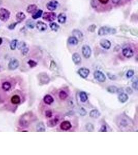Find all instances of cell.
Returning a JSON list of instances; mask_svg holds the SVG:
<instances>
[{
  "instance_id": "cell-3",
  "label": "cell",
  "mask_w": 138,
  "mask_h": 155,
  "mask_svg": "<svg viewBox=\"0 0 138 155\" xmlns=\"http://www.w3.org/2000/svg\"><path fill=\"white\" fill-rule=\"evenodd\" d=\"M10 13L6 9L0 8V20L2 21H6L9 18Z\"/></svg>"
},
{
  "instance_id": "cell-28",
  "label": "cell",
  "mask_w": 138,
  "mask_h": 155,
  "mask_svg": "<svg viewBox=\"0 0 138 155\" xmlns=\"http://www.w3.org/2000/svg\"><path fill=\"white\" fill-rule=\"evenodd\" d=\"M107 91L110 93H118L119 89L114 86H110L107 88Z\"/></svg>"
},
{
  "instance_id": "cell-30",
  "label": "cell",
  "mask_w": 138,
  "mask_h": 155,
  "mask_svg": "<svg viewBox=\"0 0 138 155\" xmlns=\"http://www.w3.org/2000/svg\"><path fill=\"white\" fill-rule=\"evenodd\" d=\"M80 100L83 103H84L85 101H87V100L88 99V97L87 95L86 94V93L84 92H81L80 93Z\"/></svg>"
},
{
  "instance_id": "cell-31",
  "label": "cell",
  "mask_w": 138,
  "mask_h": 155,
  "mask_svg": "<svg viewBox=\"0 0 138 155\" xmlns=\"http://www.w3.org/2000/svg\"><path fill=\"white\" fill-rule=\"evenodd\" d=\"M26 26L29 28L33 29L35 26V23L32 20H28L26 22Z\"/></svg>"
},
{
  "instance_id": "cell-40",
  "label": "cell",
  "mask_w": 138,
  "mask_h": 155,
  "mask_svg": "<svg viewBox=\"0 0 138 155\" xmlns=\"http://www.w3.org/2000/svg\"><path fill=\"white\" fill-rule=\"evenodd\" d=\"M129 31L131 33V34H132L134 36H138V31L137 29H135V28H131L129 29Z\"/></svg>"
},
{
  "instance_id": "cell-33",
  "label": "cell",
  "mask_w": 138,
  "mask_h": 155,
  "mask_svg": "<svg viewBox=\"0 0 138 155\" xmlns=\"http://www.w3.org/2000/svg\"><path fill=\"white\" fill-rule=\"evenodd\" d=\"M18 44V40L17 39H14L11 41L10 44V48L12 50H14L16 49Z\"/></svg>"
},
{
  "instance_id": "cell-12",
  "label": "cell",
  "mask_w": 138,
  "mask_h": 155,
  "mask_svg": "<svg viewBox=\"0 0 138 155\" xmlns=\"http://www.w3.org/2000/svg\"><path fill=\"white\" fill-rule=\"evenodd\" d=\"M36 27L38 30L40 31H45L48 28V26L46 24L41 21L37 22L36 24Z\"/></svg>"
},
{
  "instance_id": "cell-22",
  "label": "cell",
  "mask_w": 138,
  "mask_h": 155,
  "mask_svg": "<svg viewBox=\"0 0 138 155\" xmlns=\"http://www.w3.org/2000/svg\"><path fill=\"white\" fill-rule=\"evenodd\" d=\"M11 102L14 104H19L21 102L20 97L18 95H14V96L11 98Z\"/></svg>"
},
{
  "instance_id": "cell-42",
  "label": "cell",
  "mask_w": 138,
  "mask_h": 155,
  "mask_svg": "<svg viewBox=\"0 0 138 155\" xmlns=\"http://www.w3.org/2000/svg\"><path fill=\"white\" fill-rule=\"evenodd\" d=\"M18 23H19L18 22H15L14 23L11 24V25L8 26L9 29H14L15 28V27L16 26Z\"/></svg>"
},
{
  "instance_id": "cell-29",
  "label": "cell",
  "mask_w": 138,
  "mask_h": 155,
  "mask_svg": "<svg viewBox=\"0 0 138 155\" xmlns=\"http://www.w3.org/2000/svg\"><path fill=\"white\" fill-rule=\"evenodd\" d=\"M2 88L5 91H8L10 89L11 85V84L8 82H5L2 84Z\"/></svg>"
},
{
  "instance_id": "cell-10",
  "label": "cell",
  "mask_w": 138,
  "mask_h": 155,
  "mask_svg": "<svg viewBox=\"0 0 138 155\" xmlns=\"http://www.w3.org/2000/svg\"><path fill=\"white\" fill-rule=\"evenodd\" d=\"M19 65V61L16 59H13L10 61L8 64V68L10 70H14L18 67Z\"/></svg>"
},
{
  "instance_id": "cell-34",
  "label": "cell",
  "mask_w": 138,
  "mask_h": 155,
  "mask_svg": "<svg viewBox=\"0 0 138 155\" xmlns=\"http://www.w3.org/2000/svg\"><path fill=\"white\" fill-rule=\"evenodd\" d=\"M85 128L87 131H93L94 130V127L93 126V125L91 123H88L86 125Z\"/></svg>"
},
{
  "instance_id": "cell-46",
  "label": "cell",
  "mask_w": 138,
  "mask_h": 155,
  "mask_svg": "<svg viewBox=\"0 0 138 155\" xmlns=\"http://www.w3.org/2000/svg\"><path fill=\"white\" fill-rule=\"evenodd\" d=\"M99 2L103 4H106L109 2V0H98Z\"/></svg>"
},
{
  "instance_id": "cell-37",
  "label": "cell",
  "mask_w": 138,
  "mask_h": 155,
  "mask_svg": "<svg viewBox=\"0 0 138 155\" xmlns=\"http://www.w3.org/2000/svg\"><path fill=\"white\" fill-rule=\"evenodd\" d=\"M96 26L95 25H94V24H93V25H92L90 26L88 28V31H89L90 32H94L96 30Z\"/></svg>"
},
{
  "instance_id": "cell-13",
  "label": "cell",
  "mask_w": 138,
  "mask_h": 155,
  "mask_svg": "<svg viewBox=\"0 0 138 155\" xmlns=\"http://www.w3.org/2000/svg\"><path fill=\"white\" fill-rule=\"evenodd\" d=\"M72 34L73 35V36L75 37L78 40H81L83 37V34L82 32L78 29H74L72 32Z\"/></svg>"
},
{
  "instance_id": "cell-32",
  "label": "cell",
  "mask_w": 138,
  "mask_h": 155,
  "mask_svg": "<svg viewBox=\"0 0 138 155\" xmlns=\"http://www.w3.org/2000/svg\"><path fill=\"white\" fill-rule=\"evenodd\" d=\"M59 97L61 100H65L68 97V94L66 92H65L64 91H60L59 93Z\"/></svg>"
},
{
  "instance_id": "cell-24",
  "label": "cell",
  "mask_w": 138,
  "mask_h": 155,
  "mask_svg": "<svg viewBox=\"0 0 138 155\" xmlns=\"http://www.w3.org/2000/svg\"><path fill=\"white\" fill-rule=\"evenodd\" d=\"M67 41L69 44L71 45H77L79 43V40L74 36L69 37L67 40Z\"/></svg>"
},
{
  "instance_id": "cell-50",
  "label": "cell",
  "mask_w": 138,
  "mask_h": 155,
  "mask_svg": "<svg viewBox=\"0 0 138 155\" xmlns=\"http://www.w3.org/2000/svg\"><path fill=\"white\" fill-rule=\"evenodd\" d=\"M2 41H3V40L2 39V38H0V45H1L2 43Z\"/></svg>"
},
{
  "instance_id": "cell-11",
  "label": "cell",
  "mask_w": 138,
  "mask_h": 155,
  "mask_svg": "<svg viewBox=\"0 0 138 155\" xmlns=\"http://www.w3.org/2000/svg\"><path fill=\"white\" fill-rule=\"evenodd\" d=\"M100 45L105 49L108 50L111 47L110 41L107 39H103L100 41Z\"/></svg>"
},
{
  "instance_id": "cell-23",
  "label": "cell",
  "mask_w": 138,
  "mask_h": 155,
  "mask_svg": "<svg viewBox=\"0 0 138 155\" xmlns=\"http://www.w3.org/2000/svg\"><path fill=\"white\" fill-rule=\"evenodd\" d=\"M89 116L91 117L97 118L100 116V113L99 111L96 109H94L92 110L89 113Z\"/></svg>"
},
{
  "instance_id": "cell-7",
  "label": "cell",
  "mask_w": 138,
  "mask_h": 155,
  "mask_svg": "<svg viewBox=\"0 0 138 155\" xmlns=\"http://www.w3.org/2000/svg\"><path fill=\"white\" fill-rule=\"evenodd\" d=\"M58 3L55 0H52L47 4L46 7L47 9L51 11H53L56 9Z\"/></svg>"
},
{
  "instance_id": "cell-43",
  "label": "cell",
  "mask_w": 138,
  "mask_h": 155,
  "mask_svg": "<svg viewBox=\"0 0 138 155\" xmlns=\"http://www.w3.org/2000/svg\"><path fill=\"white\" fill-rule=\"evenodd\" d=\"M21 50H22V54L23 55H26L28 53V48H27V47H26L25 48H24L23 49H22Z\"/></svg>"
},
{
  "instance_id": "cell-17",
  "label": "cell",
  "mask_w": 138,
  "mask_h": 155,
  "mask_svg": "<svg viewBox=\"0 0 138 155\" xmlns=\"http://www.w3.org/2000/svg\"><path fill=\"white\" fill-rule=\"evenodd\" d=\"M67 16L65 13L59 14L57 16V21L61 24H64L66 21Z\"/></svg>"
},
{
  "instance_id": "cell-19",
  "label": "cell",
  "mask_w": 138,
  "mask_h": 155,
  "mask_svg": "<svg viewBox=\"0 0 138 155\" xmlns=\"http://www.w3.org/2000/svg\"><path fill=\"white\" fill-rule=\"evenodd\" d=\"M26 16L23 12H19L16 15V19L17 20V22H18L19 23H20L22 21H23L26 19Z\"/></svg>"
},
{
  "instance_id": "cell-2",
  "label": "cell",
  "mask_w": 138,
  "mask_h": 155,
  "mask_svg": "<svg viewBox=\"0 0 138 155\" xmlns=\"http://www.w3.org/2000/svg\"><path fill=\"white\" fill-rule=\"evenodd\" d=\"M56 18V15L52 11L45 12L43 14V19L48 22H52L55 21Z\"/></svg>"
},
{
  "instance_id": "cell-4",
  "label": "cell",
  "mask_w": 138,
  "mask_h": 155,
  "mask_svg": "<svg viewBox=\"0 0 138 155\" xmlns=\"http://www.w3.org/2000/svg\"><path fill=\"white\" fill-rule=\"evenodd\" d=\"M82 53L83 56L85 58H89L92 54V50L91 47L88 45H84L82 48Z\"/></svg>"
},
{
  "instance_id": "cell-27",
  "label": "cell",
  "mask_w": 138,
  "mask_h": 155,
  "mask_svg": "<svg viewBox=\"0 0 138 155\" xmlns=\"http://www.w3.org/2000/svg\"><path fill=\"white\" fill-rule=\"evenodd\" d=\"M49 26L51 30L55 32H57L59 28V26L55 22H52L50 23Z\"/></svg>"
},
{
  "instance_id": "cell-14",
  "label": "cell",
  "mask_w": 138,
  "mask_h": 155,
  "mask_svg": "<svg viewBox=\"0 0 138 155\" xmlns=\"http://www.w3.org/2000/svg\"><path fill=\"white\" fill-rule=\"evenodd\" d=\"M72 59L76 65H78L81 62V57L78 53H75L72 55Z\"/></svg>"
},
{
  "instance_id": "cell-16",
  "label": "cell",
  "mask_w": 138,
  "mask_h": 155,
  "mask_svg": "<svg viewBox=\"0 0 138 155\" xmlns=\"http://www.w3.org/2000/svg\"><path fill=\"white\" fill-rule=\"evenodd\" d=\"M37 10V6L35 4H31L28 6L27 9V11L29 14H33Z\"/></svg>"
},
{
  "instance_id": "cell-18",
  "label": "cell",
  "mask_w": 138,
  "mask_h": 155,
  "mask_svg": "<svg viewBox=\"0 0 138 155\" xmlns=\"http://www.w3.org/2000/svg\"><path fill=\"white\" fill-rule=\"evenodd\" d=\"M118 100L120 101V102L122 103H125L128 100V96L126 94L122 93L118 95Z\"/></svg>"
},
{
  "instance_id": "cell-15",
  "label": "cell",
  "mask_w": 138,
  "mask_h": 155,
  "mask_svg": "<svg viewBox=\"0 0 138 155\" xmlns=\"http://www.w3.org/2000/svg\"><path fill=\"white\" fill-rule=\"evenodd\" d=\"M60 128L63 130H68L71 128V124L68 121H64L60 125Z\"/></svg>"
},
{
  "instance_id": "cell-47",
  "label": "cell",
  "mask_w": 138,
  "mask_h": 155,
  "mask_svg": "<svg viewBox=\"0 0 138 155\" xmlns=\"http://www.w3.org/2000/svg\"><path fill=\"white\" fill-rule=\"evenodd\" d=\"M121 0H112V2L113 3V4H118L120 2H121Z\"/></svg>"
},
{
  "instance_id": "cell-1",
  "label": "cell",
  "mask_w": 138,
  "mask_h": 155,
  "mask_svg": "<svg viewBox=\"0 0 138 155\" xmlns=\"http://www.w3.org/2000/svg\"><path fill=\"white\" fill-rule=\"evenodd\" d=\"M116 33V30L114 28L104 26L99 28L98 31V35L99 36H105L107 35L114 34Z\"/></svg>"
},
{
  "instance_id": "cell-20",
  "label": "cell",
  "mask_w": 138,
  "mask_h": 155,
  "mask_svg": "<svg viewBox=\"0 0 138 155\" xmlns=\"http://www.w3.org/2000/svg\"><path fill=\"white\" fill-rule=\"evenodd\" d=\"M44 103L47 104H51L54 101L53 98L50 95H47L44 98Z\"/></svg>"
},
{
  "instance_id": "cell-6",
  "label": "cell",
  "mask_w": 138,
  "mask_h": 155,
  "mask_svg": "<svg viewBox=\"0 0 138 155\" xmlns=\"http://www.w3.org/2000/svg\"><path fill=\"white\" fill-rule=\"evenodd\" d=\"M38 80L41 84H48L50 81V78L46 73H41L38 75Z\"/></svg>"
},
{
  "instance_id": "cell-41",
  "label": "cell",
  "mask_w": 138,
  "mask_h": 155,
  "mask_svg": "<svg viewBox=\"0 0 138 155\" xmlns=\"http://www.w3.org/2000/svg\"><path fill=\"white\" fill-rule=\"evenodd\" d=\"M46 116L48 118H51L52 116V112L50 110H47L46 111Z\"/></svg>"
},
{
  "instance_id": "cell-39",
  "label": "cell",
  "mask_w": 138,
  "mask_h": 155,
  "mask_svg": "<svg viewBox=\"0 0 138 155\" xmlns=\"http://www.w3.org/2000/svg\"><path fill=\"white\" fill-rule=\"evenodd\" d=\"M79 114H80L81 116H85V115L86 114V111H85V110L83 108H81V109L79 110Z\"/></svg>"
},
{
  "instance_id": "cell-5",
  "label": "cell",
  "mask_w": 138,
  "mask_h": 155,
  "mask_svg": "<svg viewBox=\"0 0 138 155\" xmlns=\"http://www.w3.org/2000/svg\"><path fill=\"white\" fill-rule=\"evenodd\" d=\"M94 76L95 79H96L99 82H104L106 80V77L104 74L99 70L95 71Z\"/></svg>"
},
{
  "instance_id": "cell-44",
  "label": "cell",
  "mask_w": 138,
  "mask_h": 155,
  "mask_svg": "<svg viewBox=\"0 0 138 155\" xmlns=\"http://www.w3.org/2000/svg\"><path fill=\"white\" fill-rule=\"evenodd\" d=\"M132 87H133V88H134V89H135V90L137 91L138 90V81L134 82L133 84H132Z\"/></svg>"
},
{
  "instance_id": "cell-9",
  "label": "cell",
  "mask_w": 138,
  "mask_h": 155,
  "mask_svg": "<svg viewBox=\"0 0 138 155\" xmlns=\"http://www.w3.org/2000/svg\"><path fill=\"white\" fill-rule=\"evenodd\" d=\"M89 70L86 68H81L79 69L78 73L80 77H81L82 78L85 79L88 77L89 74Z\"/></svg>"
},
{
  "instance_id": "cell-35",
  "label": "cell",
  "mask_w": 138,
  "mask_h": 155,
  "mask_svg": "<svg viewBox=\"0 0 138 155\" xmlns=\"http://www.w3.org/2000/svg\"><path fill=\"white\" fill-rule=\"evenodd\" d=\"M28 64L29 65V66H30V67L31 68H33L37 66V62H36L35 61L32 60V59H30L28 62Z\"/></svg>"
},
{
  "instance_id": "cell-25",
  "label": "cell",
  "mask_w": 138,
  "mask_h": 155,
  "mask_svg": "<svg viewBox=\"0 0 138 155\" xmlns=\"http://www.w3.org/2000/svg\"><path fill=\"white\" fill-rule=\"evenodd\" d=\"M43 10H41V9L37 10L35 12V13H34L32 15V18L34 20L37 19L42 16V15H43Z\"/></svg>"
},
{
  "instance_id": "cell-8",
  "label": "cell",
  "mask_w": 138,
  "mask_h": 155,
  "mask_svg": "<svg viewBox=\"0 0 138 155\" xmlns=\"http://www.w3.org/2000/svg\"><path fill=\"white\" fill-rule=\"evenodd\" d=\"M123 55L127 58H130L133 57L134 54V52L133 50L130 48H125L123 49L122 51Z\"/></svg>"
},
{
  "instance_id": "cell-49",
  "label": "cell",
  "mask_w": 138,
  "mask_h": 155,
  "mask_svg": "<svg viewBox=\"0 0 138 155\" xmlns=\"http://www.w3.org/2000/svg\"><path fill=\"white\" fill-rule=\"evenodd\" d=\"M132 81H133V82H136V81H138V80H137V78L136 77L135 78H133V79H132Z\"/></svg>"
},
{
  "instance_id": "cell-45",
  "label": "cell",
  "mask_w": 138,
  "mask_h": 155,
  "mask_svg": "<svg viewBox=\"0 0 138 155\" xmlns=\"http://www.w3.org/2000/svg\"><path fill=\"white\" fill-rule=\"evenodd\" d=\"M99 132H106L107 131V128L105 125H103L100 128V129L99 130Z\"/></svg>"
},
{
  "instance_id": "cell-38",
  "label": "cell",
  "mask_w": 138,
  "mask_h": 155,
  "mask_svg": "<svg viewBox=\"0 0 138 155\" xmlns=\"http://www.w3.org/2000/svg\"><path fill=\"white\" fill-rule=\"evenodd\" d=\"M135 72L133 70H129L128 71V72L126 74V76L128 78H130L131 77H133L134 75Z\"/></svg>"
},
{
  "instance_id": "cell-21",
  "label": "cell",
  "mask_w": 138,
  "mask_h": 155,
  "mask_svg": "<svg viewBox=\"0 0 138 155\" xmlns=\"http://www.w3.org/2000/svg\"><path fill=\"white\" fill-rule=\"evenodd\" d=\"M59 122L58 119L57 118H55L52 120H49L47 122V125L50 127H53L55 126L56 125L58 124Z\"/></svg>"
},
{
  "instance_id": "cell-48",
  "label": "cell",
  "mask_w": 138,
  "mask_h": 155,
  "mask_svg": "<svg viewBox=\"0 0 138 155\" xmlns=\"http://www.w3.org/2000/svg\"><path fill=\"white\" fill-rule=\"evenodd\" d=\"M126 91L129 94H131L132 93H133V91H132L131 89L130 88H129V87H128V88H126Z\"/></svg>"
},
{
  "instance_id": "cell-36",
  "label": "cell",
  "mask_w": 138,
  "mask_h": 155,
  "mask_svg": "<svg viewBox=\"0 0 138 155\" xmlns=\"http://www.w3.org/2000/svg\"><path fill=\"white\" fill-rule=\"evenodd\" d=\"M17 47L18 49L19 50H22L24 48H25L26 47V44L23 42V41H21V42L19 43L18 44H17Z\"/></svg>"
},
{
  "instance_id": "cell-26",
  "label": "cell",
  "mask_w": 138,
  "mask_h": 155,
  "mask_svg": "<svg viewBox=\"0 0 138 155\" xmlns=\"http://www.w3.org/2000/svg\"><path fill=\"white\" fill-rule=\"evenodd\" d=\"M36 130L38 132H45L46 131V127L43 123H39L36 126Z\"/></svg>"
}]
</instances>
